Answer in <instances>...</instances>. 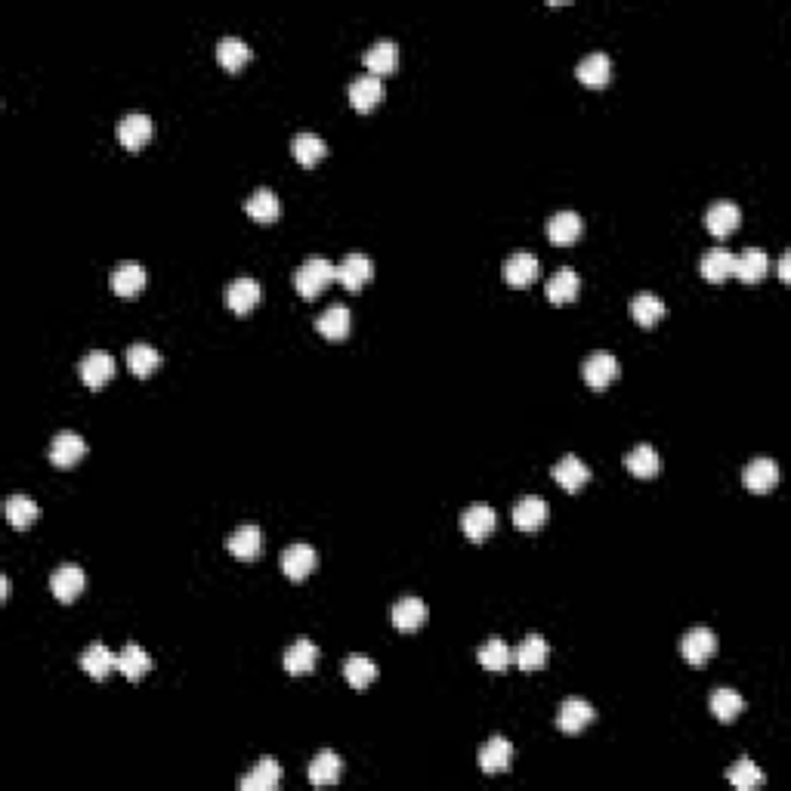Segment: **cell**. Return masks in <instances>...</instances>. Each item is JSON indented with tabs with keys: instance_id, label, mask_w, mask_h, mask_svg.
Returning <instances> with one entry per match:
<instances>
[{
	"instance_id": "6da1fadb",
	"label": "cell",
	"mask_w": 791,
	"mask_h": 791,
	"mask_svg": "<svg viewBox=\"0 0 791 791\" xmlns=\"http://www.w3.org/2000/svg\"><path fill=\"white\" fill-rule=\"evenodd\" d=\"M331 282H337V266L325 257H310L294 269V288L304 300H315L322 291H328Z\"/></svg>"
},
{
	"instance_id": "7a4b0ae2",
	"label": "cell",
	"mask_w": 791,
	"mask_h": 791,
	"mask_svg": "<svg viewBox=\"0 0 791 791\" xmlns=\"http://www.w3.org/2000/svg\"><path fill=\"white\" fill-rule=\"evenodd\" d=\"M619 374H622V365H619V359L613 356V352H593V356H587L584 359V365H582V378H584V383L591 390H609L613 387L615 381H619Z\"/></svg>"
},
{
	"instance_id": "3957f363",
	"label": "cell",
	"mask_w": 791,
	"mask_h": 791,
	"mask_svg": "<svg viewBox=\"0 0 791 791\" xmlns=\"http://www.w3.org/2000/svg\"><path fill=\"white\" fill-rule=\"evenodd\" d=\"M152 133H155L152 118L140 115V111H133V115H124V118L118 121V142L127 149V152H140L142 146H149Z\"/></svg>"
},
{
	"instance_id": "277c9868",
	"label": "cell",
	"mask_w": 791,
	"mask_h": 791,
	"mask_svg": "<svg viewBox=\"0 0 791 791\" xmlns=\"http://www.w3.org/2000/svg\"><path fill=\"white\" fill-rule=\"evenodd\" d=\"M78 374H81V381H84V387L102 390L105 383L115 378V359H111V352H105V350H93L81 359Z\"/></svg>"
},
{
	"instance_id": "5b68a950",
	"label": "cell",
	"mask_w": 791,
	"mask_h": 791,
	"mask_svg": "<svg viewBox=\"0 0 791 791\" xmlns=\"http://www.w3.org/2000/svg\"><path fill=\"white\" fill-rule=\"evenodd\" d=\"M714 652H718V637L708 628H692L690 634L680 640V655L692 668L708 665V661L714 659Z\"/></svg>"
},
{
	"instance_id": "8992f818",
	"label": "cell",
	"mask_w": 791,
	"mask_h": 791,
	"mask_svg": "<svg viewBox=\"0 0 791 791\" xmlns=\"http://www.w3.org/2000/svg\"><path fill=\"white\" fill-rule=\"evenodd\" d=\"M495 529H498V514H495L488 504H470V507L461 514V532L473 541V545L486 541Z\"/></svg>"
},
{
	"instance_id": "52a82bcc",
	"label": "cell",
	"mask_w": 791,
	"mask_h": 791,
	"mask_svg": "<svg viewBox=\"0 0 791 791\" xmlns=\"http://www.w3.org/2000/svg\"><path fill=\"white\" fill-rule=\"evenodd\" d=\"M84 584H87L84 569L74 566V563L59 566L56 572H53V578H50V591H53V597H56L59 603H74L81 593H84Z\"/></svg>"
},
{
	"instance_id": "ba28073f",
	"label": "cell",
	"mask_w": 791,
	"mask_h": 791,
	"mask_svg": "<svg viewBox=\"0 0 791 791\" xmlns=\"http://www.w3.org/2000/svg\"><path fill=\"white\" fill-rule=\"evenodd\" d=\"M593 720H597V711H593L584 699H566V702L560 705V714H556V727L566 736H578L584 727H591Z\"/></svg>"
},
{
	"instance_id": "9c48e42d",
	"label": "cell",
	"mask_w": 791,
	"mask_h": 791,
	"mask_svg": "<svg viewBox=\"0 0 791 791\" xmlns=\"http://www.w3.org/2000/svg\"><path fill=\"white\" fill-rule=\"evenodd\" d=\"M350 105L359 111V115H368L371 109H378L383 100V81L374 78V74H362L350 84Z\"/></svg>"
},
{
	"instance_id": "30bf717a",
	"label": "cell",
	"mask_w": 791,
	"mask_h": 791,
	"mask_svg": "<svg viewBox=\"0 0 791 791\" xmlns=\"http://www.w3.org/2000/svg\"><path fill=\"white\" fill-rule=\"evenodd\" d=\"M551 477H554L556 486L563 488V492H569V495H572V492H578V488H584L587 482H591V470H587V467H584L582 458L566 455V458H560V461L554 464Z\"/></svg>"
},
{
	"instance_id": "8fae6325",
	"label": "cell",
	"mask_w": 791,
	"mask_h": 791,
	"mask_svg": "<svg viewBox=\"0 0 791 791\" xmlns=\"http://www.w3.org/2000/svg\"><path fill=\"white\" fill-rule=\"evenodd\" d=\"M551 659V643L538 634H529L523 643L514 650V665L519 671H541Z\"/></svg>"
},
{
	"instance_id": "7c38bea8",
	"label": "cell",
	"mask_w": 791,
	"mask_h": 791,
	"mask_svg": "<svg viewBox=\"0 0 791 791\" xmlns=\"http://www.w3.org/2000/svg\"><path fill=\"white\" fill-rule=\"evenodd\" d=\"M84 455H87V442L81 439L78 433L65 430L50 442V461L53 467H59V470H69V467L78 464Z\"/></svg>"
},
{
	"instance_id": "4fadbf2b",
	"label": "cell",
	"mask_w": 791,
	"mask_h": 791,
	"mask_svg": "<svg viewBox=\"0 0 791 791\" xmlns=\"http://www.w3.org/2000/svg\"><path fill=\"white\" fill-rule=\"evenodd\" d=\"M510 760H514V748L504 736H492L479 751V770L486 776H498L510 770Z\"/></svg>"
},
{
	"instance_id": "5bb4252c",
	"label": "cell",
	"mask_w": 791,
	"mask_h": 791,
	"mask_svg": "<svg viewBox=\"0 0 791 791\" xmlns=\"http://www.w3.org/2000/svg\"><path fill=\"white\" fill-rule=\"evenodd\" d=\"M427 615H430V609H427V603L420 597H402L393 606V624L402 634H414V631L424 628Z\"/></svg>"
},
{
	"instance_id": "9a60e30c",
	"label": "cell",
	"mask_w": 791,
	"mask_h": 791,
	"mask_svg": "<svg viewBox=\"0 0 791 791\" xmlns=\"http://www.w3.org/2000/svg\"><path fill=\"white\" fill-rule=\"evenodd\" d=\"M739 223H742V210L736 207L733 201H718V205H711L705 214V226L714 238L733 236V232L739 229Z\"/></svg>"
},
{
	"instance_id": "2e32d148",
	"label": "cell",
	"mask_w": 791,
	"mask_h": 791,
	"mask_svg": "<svg viewBox=\"0 0 791 791\" xmlns=\"http://www.w3.org/2000/svg\"><path fill=\"white\" fill-rule=\"evenodd\" d=\"M315 569V551L310 545H304V541H297V545L285 547L282 554V572L291 578V582H304V578H310Z\"/></svg>"
},
{
	"instance_id": "e0dca14e",
	"label": "cell",
	"mask_w": 791,
	"mask_h": 791,
	"mask_svg": "<svg viewBox=\"0 0 791 791\" xmlns=\"http://www.w3.org/2000/svg\"><path fill=\"white\" fill-rule=\"evenodd\" d=\"M109 282H111V291H115L118 297L133 300L142 288H146L149 275H146V269H142L140 263H118Z\"/></svg>"
},
{
	"instance_id": "ac0fdd59",
	"label": "cell",
	"mask_w": 791,
	"mask_h": 791,
	"mask_svg": "<svg viewBox=\"0 0 791 791\" xmlns=\"http://www.w3.org/2000/svg\"><path fill=\"white\" fill-rule=\"evenodd\" d=\"M742 482L748 492L767 495L773 492L776 482H779V467H776V461H770V458H757V461H751L742 470Z\"/></svg>"
},
{
	"instance_id": "d6986e66",
	"label": "cell",
	"mask_w": 791,
	"mask_h": 791,
	"mask_svg": "<svg viewBox=\"0 0 791 791\" xmlns=\"http://www.w3.org/2000/svg\"><path fill=\"white\" fill-rule=\"evenodd\" d=\"M374 275V266L365 254H350L343 257V263L337 266V282L343 285L346 291H362Z\"/></svg>"
},
{
	"instance_id": "ffe728a7",
	"label": "cell",
	"mask_w": 791,
	"mask_h": 791,
	"mask_svg": "<svg viewBox=\"0 0 791 791\" xmlns=\"http://www.w3.org/2000/svg\"><path fill=\"white\" fill-rule=\"evenodd\" d=\"M260 297H263V291H260L257 278H236V282L229 285V291H226V306L238 315H247L254 306L260 304Z\"/></svg>"
},
{
	"instance_id": "44dd1931",
	"label": "cell",
	"mask_w": 791,
	"mask_h": 791,
	"mask_svg": "<svg viewBox=\"0 0 791 791\" xmlns=\"http://www.w3.org/2000/svg\"><path fill=\"white\" fill-rule=\"evenodd\" d=\"M226 547H229V554L236 556V560L251 563L263 554V532L257 529V526H241V529L229 535Z\"/></svg>"
},
{
	"instance_id": "7402d4cb",
	"label": "cell",
	"mask_w": 791,
	"mask_h": 791,
	"mask_svg": "<svg viewBox=\"0 0 791 791\" xmlns=\"http://www.w3.org/2000/svg\"><path fill=\"white\" fill-rule=\"evenodd\" d=\"M78 661L84 668V674H90L93 680H105L111 671H118V655L102 643H90Z\"/></svg>"
},
{
	"instance_id": "603a6c76",
	"label": "cell",
	"mask_w": 791,
	"mask_h": 791,
	"mask_svg": "<svg viewBox=\"0 0 791 791\" xmlns=\"http://www.w3.org/2000/svg\"><path fill=\"white\" fill-rule=\"evenodd\" d=\"M538 257L535 254H526L519 251L514 254L507 263H504V282L510 285V288H529V285L538 278Z\"/></svg>"
},
{
	"instance_id": "cb8c5ba5",
	"label": "cell",
	"mask_w": 791,
	"mask_h": 791,
	"mask_svg": "<svg viewBox=\"0 0 791 791\" xmlns=\"http://www.w3.org/2000/svg\"><path fill=\"white\" fill-rule=\"evenodd\" d=\"M315 661H319V646L313 640H297L285 650V671L294 677H306L313 674Z\"/></svg>"
},
{
	"instance_id": "d4e9b609",
	"label": "cell",
	"mask_w": 791,
	"mask_h": 791,
	"mask_svg": "<svg viewBox=\"0 0 791 791\" xmlns=\"http://www.w3.org/2000/svg\"><path fill=\"white\" fill-rule=\"evenodd\" d=\"M575 78L582 81L584 87H606L609 78H613V63H609L606 53H591V56H584L582 63H578L575 69Z\"/></svg>"
},
{
	"instance_id": "484cf974",
	"label": "cell",
	"mask_w": 791,
	"mask_h": 791,
	"mask_svg": "<svg viewBox=\"0 0 791 791\" xmlns=\"http://www.w3.org/2000/svg\"><path fill=\"white\" fill-rule=\"evenodd\" d=\"M578 291H582V278H578V273L572 266L556 269L551 282H547V300H551L554 306L572 304V300L578 297Z\"/></svg>"
},
{
	"instance_id": "4316f807",
	"label": "cell",
	"mask_w": 791,
	"mask_h": 791,
	"mask_svg": "<svg viewBox=\"0 0 791 791\" xmlns=\"http://www.w3.org/2000/svg\"><path fill=\"white\" fill-rule=\"evenodd\" d=\"M362 63H365L368 74H374V78H381V74H393L396 63H399V47L393 41H378L365 50Z\"/></svg>"
},
{
	"instance_id": "83f0119b",
	"label": "cell",
	"mask_w": 791,
	"mask_h": 791,
	"mask_svg": "<svg viewBox=\"0 0 791 791\" xmlns=\"http://www.w3.org/2000/svg\"><path fill=\"white\" fill-rule=\"evenodd\" d=\"M254 59V50L241 37H220L217 41V63L226 72H241Z\"/></svg>"
},
{
	"instance_id": "f1b7e54d",
	"label": "cell",
	"mask_w": 791,
	"mask_h": 791,
	"mask_svg": "<svg viewBox=\"0 0 791 791\" xmlns=\"http://www.w3.org/2000/svg\"><path fill=\"white\" fill-rule=\"evenodd\" d=\"M551 519V507L541 498H523L514 507V526L519 532H538Z\"/></svg>"
},
{
	"instance_id": "f546056e",
	"label": "cell",
	"mask_w": 791,
	"mask_h": 791,
	"mask_svg": "<svg viewBox=\"0 0 791 791\" xmlns=\"http://www.w3.org/2000/svg\"><path fill=\"white\" fill-rule=\"evenodd\" d=\"M278 782H282V767H278V760L263 757L260 764L238 782V788L241 791H275Z\"/></svg>"
},
{
	"instance_id": "4dcf8cb0",
	"label": "cell",
	"mask_w": 791,
	"mask_h": 791,
	"mask_svg": "<svg viewBox=\"0 0 791 791\" xmlns=\"http://www.w3.org/2000/svg\"><path fill=\"white\" fill-rule=\"evenodd\" d=\"M624 470H628L631 477H637V479H655V477H659V470H661L659 451L643 442V446H637L634 451H628V455H624Z\"/></svg>"
},
{
	"instance_id": "1f68e13d",
	"label": "cell",
	"mask_w": 791,
	"mask_h": 791,
	"mask_svg": "<svg viewBox=\"0 0 791 791\" xmlns=\"http://www.w3.org/2000/svg\"><path fill=\"white\" fill-rule=\"evenodd\" d=\"M245 214L251 217V220L269 226L282 217V201H278V195L273 189H257L245 201Z\"/></svg>"
},
{
	"instance_id": "d6a6232c",
	"label": "cell",
	"mask_w": 791,
	"mask_h": 791,
	"mask_svg": "<svg viewBox=\"0 0 791 791\" xmlns=\"http://www.w3.org/2000/svg\"><path fill=\"white\" fill-rule=\"evenodd\" d=\"M582 229H584V223L575 210H560V214H554L551 223H547V238H551L554 245L566 247V245H572V241H578Z\"/></svg>"
},
{
	"instance_id": "836d02e7",
	"label": "cell",
	"mask_w": 791,
	"mask_h": 791,
	"mask_svg": "<svg viewBox=\"0 0 791 791\" xmlns=\"http://www.w3.org/2000/svg\"><path fill=\"white\" fill-rule=\"evenodd\" d=\"M118 671L130 683H137L152 671V659H149V652L142 650L140 643H127L124 650L118 652Z\"/></svg>"
},
{
	"instance_id": "e575fe53",
	"label": "cell",
	"mask_w": 791,
	"mask_h": 791,
	"mask_svg": "<svg viewBox=\"0 0 791 791\" xmlns=\"http://www.w3.org/2000/svg\"><path fill=\"white\" fill-rule=\"evenodd\" d=\"M767 273H770V257H767L764 251H757V247H748V251L742 254V257H736V269L733 275L742 278L745 285H757L764 282Z\"/></svg>"
},
{
	"instance_id": "d590c367",
	"label": "cell",
	"mask_w": 791,
	"mask_h": 791,
	"mask_svg": "<svg viewBox=\"0 0 791 791\" xmlns=\"http://www.w3.org/2000/svg\"><path fill=\"white\" fill-rule=\"evenodd\" d=\"M665 313H668V306L650 291H640L637 297L631 300V315H634V322L640 328H655L661 319H665Z\"/></svg>"
},
{
	"instance_id": "8d00e7d4",
	"label": "cell",
	"mask_w": 791,
	"mask_h": 791,
	"mask_svg": "<svg viewBox=\"0 0 791 791\" xmlns=\"http://www.w3.org/2000/svg\"><path fill=\"white\" fill-rule=\"evenodd\" d=\"M350 322H352L350 310L341 304H334L315 319V331H319L322 337H328V341H343V337L350 334Z\"/></svg>"
},
{
	"instance_id": "74e56055",
	"label": "cell",
	"mask_w": 791,
	"mask_h": 791,
	"mask_svg": "<svg viewBox=\"0 0 791 791\" xmlns=\"http://www.w3.org/2000/svg\"><path fill=\"white\" fill-rule=\"evenodd\" d=\"M4 514H6V523H10L13 529L25 532V529H32V526L37 523V516H41V507H37V504L28 498V495H13V498H6Z\"/></svg>"
},
{
	"instance_id": "f35d334b",
	"label": "cell",
	"mask_w": 791,
	"mask_h": 791,
	"mask_svg": "<svg viewBox=\"0 0 791 791\" xmlns=\"http://www.w3.org/2000/svg\"><path fill=\"white\" fill-rule=\"evenodd\" d=\"M341 773H343V764H341V757H337L334 751H322V755H315L310 770H306V776H310V782L315 788L334 786V782L341 779Z\"/></svg>"
},
{
	"instance_id": "ab89813d",
	"label": "cell",
	"mask_w": 791,
	"mask_h": 791,
	"mask_svg": "<svg viewBox=\"0 0 791 791\" xmlns=\"http://www.w3.org/2000/svg\"><path fill=\"white\" fill-rule=\"evenodd\" d=\"M291 155L297 158V164H304V168H315V164L328 155V146L325 140L315 137V133H297V137L291 140Z\"/></svg>"
},
{
	"instance_id": "60d3db41",
	"label": "cell",
	"mask_w": 791,
	"mask_h": 791,
	"mask_svg": "<svg viewBox=\"0 0 791 791\" xmlns=\"http://www.w3.org/2000/svg\"><path fill=\"white\" fill-rule=\"evenodd\" d=\"M733 269H736V257L729 251H711L699 263V273L711 285H720L727 282V278H733Z\"/></svg>"
},
{
	"instance_id": "b9f144b4",
	"label": "cell",
	"mask_w": 791,
	"mask_h": 791,
	"mask_svg": "<svg viewBox=\"0 0 791 791\" xmlns=\"http://www.w3.org/2000/svg\"><path fill=\"white\" fill-rule=\"evenodd\" d=\"M477 659H479V665L486 668V671L501 674V671H507L510 661H514V650H510V646L504 643V640L492 637V640H488V643H482V646H479Z\"/></svg>"
},
{
	"instance_id": "7bdbcfd3",
	"label": "cell",
	"mask_w": 791,
	"mask_h": 791,
	"mask_svg": "<svg viewBox=\"0 0 791 791\" xmlns=\"http://www.w3.org/2000/svg\"><path fill=\"white\" fill-rule=\"evenodd\" d=\"M343 677L352 690H368L374 680H378V665L365 655H350L343 661Z\"/></svg>"
},
{
	"instance_id": "ee69618b",
	"label": "cell",
	"mask_w": 791,
	"mask_h": 791,
	"mask_svg": "<svg viewBox=\"0 0 791 791\" xmlns=\"http://www.w3.org/2000/svg\"><path fill=\"white\" fill-rule=\"evenodd\" d=\"M158 365H161V352H158L155 346L133 343L130 350H127V368H130L137 378H149V374H155Z\"/></svg>"
},
{
	"instance_id": "f6af8a7d",
	"label": "cell",
	"mask_w": 791,
	"mask_h": 791,
	"mask_svg": "<svg viewBox=\"0 0 791 791\" xmlns=\"http://www.w3.org/2000/svg\"><path fill=\"white\" fill-rule=\"evenodd\" d=\"M745 711V699L733 690H714L711 692V714L720 723H733Z\"/></svg>"
},
{
	"instance_id": "bcb514c9",
	"label": "cell",
	"mask_w": 791,
	"mask_h": 791,
	"mask_svg": "<svg viewBox=\"0 0 791 791\" xmlns=\"http://www.w3.org/2000/svg\"><path fill=\"white\" fill-rule=\"evenodd\" d=\"M729 786L739 788V791H751L757 786H764V773H760V767H755V760L751 757H739L733 767H729L727 773Z\"/></svg>"
},
{
	"instance_id": "7dc6e473",
	"label": "cell",
	"mask_w": 791,
	"mask_h": 791,
	"mask_svg": "<svg viewBox=\"0 0 791 791\" xmlns=\"http://www.w3.org/2000/svg\"><path fill=\"white\" fill-rule=\"evenodd\" d=\"M779 278L782 282H791V254H782V260H779Z\"/></svg>"
},
{
	"instance_id": "c3c4849f",
	"label": "cell",
	"mask_w": 791,
	"mask_h": 791,
	"mask_svg": "<svg viewBox=\"0 0 791 791\" xmlns=\"http://www.w3.org/2000/svg\"><path fill=\"white\" fill-rule=\"evenodd\" d=\"M0 600H10V578L6 575H0Z\"/></svg>"
}]
</instances>
